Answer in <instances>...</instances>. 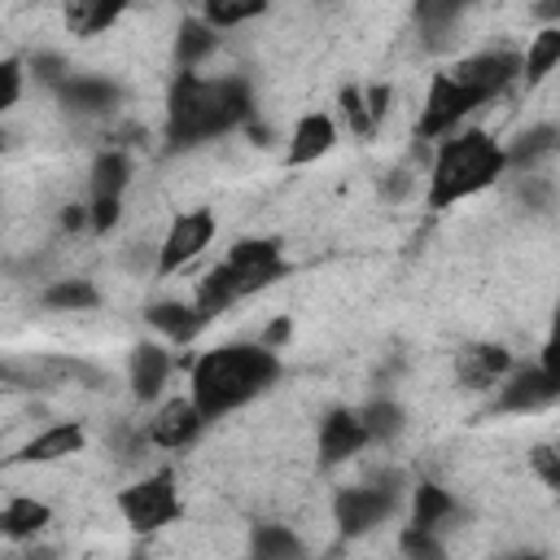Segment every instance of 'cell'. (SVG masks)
I'll return each instance as SVG.
<instances>
[{
    "instance_id": "cell-1",
    "label": "cell",
    "mask_w": 560,
    "mask_h": 560,
    "mask_svg": "<svg viewBox=\"0 0 560 560\" xmlns=\"http://www.w3.org/2000/svg\"><path fill=\"white\" fill-rule=\"evenodd\" d=\"M249 114L254 96L245 79H201L192 70H179L166 96V136L171 144L188 149L249 122Z\"/></svg>"
},
{
    "instance_id": "cell-2",
    "label": "cell",
    "mask_w": 560,
    "mask_h": 560,
    "mask_svg": "<svg viewBox=\"0 0 560 560\" xmlns=\"http://www.w3.org/2000/svg\"><path fill=\"white\" fill-rule=\"evenodd\" d=\"M280 376V359L267 346H219L192 363V402L206 420L249 402Z\"/></svg>"
},
{
    "instance_id": "cell-3",
    "label": "cell",
    "mask_w": 560,
    "mask_h": 560,
    "mask_svg": "<svg viewBox=\"0 0 560 560\" xmlns=\"http://www.w3.org/2000/svg\"><path fill=\"white\" fill-rule=\"evenodd\" d=\"M503 149L486 136V131H459L451 140H442L433 171H429V206L446 210L481 188H490L503 175Z\"/></svg>"
},
{
    "instance_id": "cell-4",
    "label": "cell",
    "mask_w": 560,
    "mask_h": 560,
    "mask_svg": "<svg viewBox=\"0 0 560 560\" xmlns=\"http://www.w3.org/2000/svg\"><path fill=\"white\" fill-rule=\"evenodd\" d=\"M118 512L127 516L131 529L140 534H153L162 525H171L179 516V494H175V477L171 472H153L136 486H127L118 494Z\"/></svg>"
},
{
    "instance_id": "cell-5",
    "label": "cell",
    "mask_w": 560,
    "mask_h": 560,
    "mask_svg": "<svg viewBox=\"0 0 560 560\" xmlns=\"http://www.w3.org/2000/svg\"><path fill=\"white\" fill-rule=\"evenodd\" d=\"M477 105H481V96H477L472 88L455 83L451 74H433L429 96H424V109H420V122H416V136L442 140V136H451L455 122H459L468 109H477Z\"/></svg>"
},
{
    "instance_id": "cell-6",
    "label": "cell",
    "mask_w": 560,
    "mask_h": 560,
    "mask_svg": "<svg viewBox=\"0 0 560 560\" xmlns=\"http://www.w3.org/2000/svg\"><path fill=\"white\" fill-rule=\"evenodd\" d=\"M232 280H236V293H258L267 289L271 280L284 276V258H280V241L276 236H245L232 245V254L223 258Z\"/></svg>"
},
{
    "instance_id": "cell-7",
    "label": "cell",
    "mask_w": 560,
    "mask_h": 560,
    "mask_svg": "<svg viewBox=\"0 0 560 560\" xmlns=\"http://www.w3.org/2000/svg\"><path fill=\"white\" fill-rule=\"evenodd\" d=\"M210 241H214V214H210V210H188V214H179V219L166 228V236H162L158 276H171L175 267L192 262Z\"/></svg>"
},
{
    "instance_id": "cell-8",
    "label": "cell",
    "mask_w": 560,
    "mask_h": 560,
    "mask_svg": "<svg viewBox=\"0 0 560 560\" xmlns=\"http://www.w3.org/2000/svg\"><path fill=\"white\" fill-rule=\"evenodd\" d=\"M394 508V490L389 486H350L332 499V516L341 525V534H363L376 521H385Z\"/></svg>"
},
{
    "instance_id": "cell-9",
    "label": "cell",
    "mask_w": 560,
    "mask_h": 560,
    "mask_svg": "<svg viewBox=\"0 0 560 560\" xmlns=\"http://www.w3.org/2000/svg\"><path fill=\"white\" fill-rule=\"evenodd\" d=\"M516 74H521V57L516 52H477V57H464L451 70V79L464 83V88H472L481 101H490L494 92H503Z\"/></svg>"
},
{
    "instance_id": "cell-10",
    "label": "cell",
    "mask_w": 560,
    "mask_h": 560,
    "mask_svg": "<svg viewBox=\"0 0 560 560\" xmlns=\"http://www.w3.org/2000/svg\"><path fill=\"white\" fill-rule=\"evenodd\" d=\"M560 394L556 385V372H551V350H547V363L542 368H521L503 394H499V411H538V407H551Z\"/></svg>"
},
{
    "instance_id": "cell-11",
    "label": "cell",
    "mask_w": 560,
    "mask_h": 560,
    "mask_svg": "<svg viewBox=\"0 0 560 560\" xmlns=\"http://www.w3.org/2000/svg\"><path fill=\"white\" fill-rule=\"evenodd\" d=\"M201 424H206V416L197 411L192 398H171L149 420V442L162 446V451H179V446H188L201 433Z\"/></svg>"
},
{
    "instance_id": "cell-12",
    "label": "cell",
    "mask_w": 560,
    "mask_h": 560,
    "mask_svg": "<svg viewBox=\"0 0 560 560\" xmlns=\"http://www.w3.org/2000/svg\"><path fill=\"white\" fill-rule=\"evenodd\" d=\"M363 442H368V433H363L359 411H350V407H332V411L319 420V459H324V464H341V459H350Z\"/></svg>"
},
{
    "instance_id": "cell-13",
    "label": "cell",
    "mask_w": 560,
    "mask_h": 560,
    "mask_svg": "<svg viewBox=\"0 0 560 560\" xmlns=\"http://www.w3.org/2000/svg\"><path fill=\"white\" fill-rule=\"evenodd\" d=\"M508 368H512V359L503 346H468L455 359V376L464 389H490Z\"/></svg>"
},
{
    "instance_id": "cell-14",
    "label": "cell",
    "mask_w": 560,
    "mask_h": 560,
    "mask_svg": "<svg viewBox=\"0 0 560 560\" xmlns=\"http://www.w3.org/2000/svg\"><path fill=\"white\" fill-rule=\"evenodd\" d=\"M127 376H131V394L140 398V402H149V398H158V389L166 385V376H171V350H162V346H136L131 350V363H127Z\"/></svg>"
},
{
    "instance_id": "cell-15",
    "label": "cell",
    "mask_w": 560,
    "mask_h": 560,
    "mask_svg": "<svg viewBox=\"0 0 560 560\" xmlns=\"http://www.w3.org/2000/svg\"><path fill=\"white\" fill-rule=\"evenodd\" d=\"M122 9H127V0H61V18H66L70 35H79V39H92L105 26H114L122 18Z\"/></svg>"
},
{
    "instance_id": "cell-16",
    "label": "cell",
    "mask_w": 560,
    "mask_h": 560,
    "mask_svg": "<svg viewBox=\"0 0 560 560\" xmlns=\"http://www.w3.org/2000/svg\"><path fill=\"white\" fill-rule=\"evenodd\" d=\"M79 451H83V429L79 424H52V429L35 433L18 451V459L22 464H52V459H66V455H79Z\"/></svg>"
},
{
    "instance_id": "cell-17",
    "label": "cell",
    "mask_w": 560,
    "mask_h": 560,
    "mask_svg": "<svg viewBox=\"0 0 560 560\" xmlns=\"http://www.w3.org/2000/svg\"><path fill=\"white\" fill-rule=\"evenodd\" d=\"M57 92H61V101H66L70 109H79V114H101V109L118 105V83L96 79V74H70L66 83H57Z\"/></svg>"
},
{
    "instance_id": "cell-18",
    "label": "cell",
    "mask_w": 560,
    "mask_h": 560,
    "mask_svg": "<svg viewBox=\"0 0 560 560\" xmlns=\"http://www.w3.org/2000/svg\"><path fill=\"white\" fill-rule=\"evenodd\" d=\"M332 144H337V127H332V118H328V114H306V118L293 127L289 162H293V166L315 162V158H324Z\"/></svg>"
},
{
    "instance_id": "cell-19",
    "label": "cell",
    "mask_w": 560,
    "mask_h": 560,
    "mask_svg": "<svg viewBox=\"0 0 560 560\" xmlns=\"http://www.w3.org/2000/svg\"><path fill=\"white\" fill-rule=\"evenodd\" d=\"M149 324H153L162 337H171L175 346L192 341V337L206 328V319L197 315V306H184V302H153V306H149Z\"/></svg>"
},
{
    "instance_id": "cell-20",
    "label": "cell",
    "mask_w": 560,
    "mask_h": 560,
    "mask_svg": "<svg viewBox=\"0 0 560 560\" xmlns=\"http://www.w3.org/2000/svg\"><path fill=\"white\" fill-rule=\"evenodd\" d=\"M241 293H236V280H232V271H228V262H219V267H210V276L197 284V315L210 324L214 315H223L232 302H236Z\"/></svg>"
},
{
    "instance_id": "cell-21",
    "label": "cell",
    "mask_w": 560,
    "mask_h": 560,
    "mask_svg": "<svg viewBox=\"0 0 560 560\" xmlns=\"http://www.w3.org/2000/svg\"><path fill=\"white\" fill-rule=\"evenodd\" d=\"M48 508L39 499H9L0 508V534L4 538H35L44 525H48Z\"/></svg>"
},
{
    "instance_id": "cell-22",
    "label": "cell",
    "mask_w": 560,
    "mask_h": 560,
    "mask_svg": "<svg viewBox=\"0 0 560 560\" xmlns=\"http://www.w3.org/2000/svg\"><path fill=\"white\" fill-rule=\"evenodd\" d=\"M210 52H214V26L201 22V18H188L179 26V35H175V61H179V70H192Z\"/></svg>"
},
{
    "instance_id": "cell-23",
    "label": "cell",
    "mask_w": 560,
    "mask_h": 560,
    "mask_svg": "<svg viewBox=\"0 0 560 560\" xmlns=\"http://www.w3.org/2000/svg\"><path fill=\"white\" fill-rule=\"evenodd\" d=\"M127 179H131V158L127 153L109 149L92 162V197H122Z\"/></svg>"
},
{
    "instance_id": "cell-24",
    "label": "cell",
    "mask_w": 560,
    "mask_h": 560,
    "mask_svg": "<svg viewBox=\"0 0 560 560\" xmlns=\"http://www.w3.org/2000/svg\"><path fill=\"white\" fill-rule=\"evenodd\" d=\"M560 61V26L551 22V26H542L538 35H534V44H529V52H525V61H521V70H525V79L529 83H538V79H547L551 74V66Z\"/></svg>"
},
{
    "instance_id": "cell-25",
    "label": "cell",
    "mask_w": 560,
    "mask_h": 560,
    "mask_svg": "<svg viewBox=\"0 0 560 560\" xmlns=\"http://www.w3.org/2000/svg\"><path fill=\"white\" fill-rule=\"evenodd\" d=\"M101 302L92 280H57L52 289H44V306L52 311H92Z\"/></svg>"
},
{
    "instance_id": "cell-26",
    "label": "cell",
    "mask_w": 560,
    "mask_h": 560,
    "mask_svg": "<svg viewBox=\"0 0 560 560\" xmlns=\"http://www.w3.org/2000/svg\"><path fill=\"white\" fill-rule=\"evenodd\" d=\"M359 420H363L368 442H385V438H398V433H402V407L389 402V398L368 402V407L359 411Z\"/></svg>"
},
{
    "instance_id": "cell-27",
    "label": "cell",
    "mask_w": 560,
    "mask_h": 560,
    "mask_svg": "<svg viewBox=\"0 0 560 560\" xmlns=\"http://www.w3.org/2000/svg\"><path fill=\"white\" fill-rule=\"evenodd\" d=\"M451 512H455V499H451L442 486L424 481V486L416 490V512H411V525H420V529H438V525H442Z\"/></svg>"
},
{
    "instance_id": "cell-28",
    "label": "cell",
    "mask_w": 560,
    "mask_h": 560,
    "mask_svg": "<svg viewBox=\"0 0 560 560\" xmlns=\"http://www.w3.org/2000/svg\"><path fill=\"white\" fill-rule=\"evenodd\" d=\"M556 149V127H534V131H525L512 149H503V162H512V166H534L538 158H547Z\"/></svg>"
},
{
    "instance_id": "cell-29",
    "label": "cell",
    "mask_w": 560,
    "mask_h": 560,
    "mask_svg": "<svg viewBox=\"0 0 560 560\" xmlns=\"http://www.w3.org/2000/svg\"><path fill=\"white\" fill-rule=\"evenodd\" d=\"M206 22L210 26H236L245 18H258L267 9V0H201Z\"/></svg>"
},
{
    "instance_id": "cell-30",
    "label": "cell",
    "mask_w": 560,
    "mask_h": 560,
    "mask_svg": "<svg viewBox=\"0 0 560 560\" xmlns=\"http://www.w3.org/2000/svg\"><path fill=\"white\" fill-rule=\"evenodd\" d=\"M39 389V359H0V394Z\"/></svg>"
},
{
    "instance_id": "cell-31",
    "label": "cell",
    "mask_w": 560,
    "mask_h": 560,
    "mask_svg": "<svg viewBox=\"0 0 560 560\" xmlns=\"http://www.w3.org/2000/svg\"><path fill=\"white\" fill-rule=\"evenodd\" d=\"M468 4H472V0H416V13H420V26L438 35V31H446Z\"/></svg>"
},
{
    "instance_id": "cell-32",
    "label": "cell",
    "mask_w": 560,
    "mask_h": 560,
    "mask_svg": "<svg viewBox=\"0 0 560 560\" xmlns=\"http://www.w3.org/2000/svg\"><path fill=\"white\" fill-rule=\"evenodd\" d=\"M341 114H346V122H350V131L354 136H372L376 131V118H372V109H368V96L359 92V88H341Z\"/></svg>"
},
{
    "instance_id": "cell-33",
    "label": "cell",
    "mask_w": 560,
    "mask_h": 560,
    "mask_svg": "<svg viewBox=\"0 0 560 560\" xmlns=\"http://www.w3.org/2000/svg\"><path fill=\"white\" fill-rule=\"evenodd\" d=\"M254 551H258V556H302V542H298L284 525H258Z\"/></svg>"
},
{
    "instance_id": "cell-34",
    "label": "cell",
    "mask_w": 560,
    "mask_h": 560,
    "mask_svg": "<svg viewBox=\"0 0 560 560\" xmlns=\"http://www.w3.org/2000/svg\"><path fill=\"white\" fill-rule=\"evenodd\" d=\"M18 96H22V61L4 57L0 61V114H9L18 105Z\"/></svg>"
},
{
    "instance_id": "cell-35",
    "label": "cell",
    "mask_w": 560,
    "mask_h": 560,
    "mask_svg": "<svg viewBox=\"0 0 560 560\" xmlns=\"http://www.w3.org/2000/svg\"><path fill=\"white\" fill-rule=\"evenodd\" d=\"M118 214H122V201H118V197H92L88 223H92L96 232H109V228L118 223Z\"/></svg>"
},
{
    "instance_id": "cell-36",
    "label": "cell",
    "mask_w": 560,
    "mask_h": 560,
    "mask_svg": "<svg viewBox=\"0 0 560 560\" xmlns=\"http://www.w3.org/2000/svg\"><path fill=\"white\" fill-rule=\"evenodd\" d=\"M529 464H534V472L547 481V486H560V464H556V446H547V442H538L534 451H529Z\"/></svg>"
},
{
    "instance_id": "cell-37",
    "label": "cell",
    "mask_w": 560,
    "mask_h": 560,
    "mask_svg": "<svg viewBox=\"0 0 560 560\" xmlns=\"http://www.w3.org/2000/svg\"><path fill=\"white\" fill-rule=\"evenodd\" d=\"M402 551H407V556H442V542H433V529L411 525V529L402 534Z\"/></svg>"
},
{
    "instance_id": "cell-38",
    "label": "cell",
    "mask_w": 560,
    "mask_h": 560,
    "mask_svg": "<svg viewBox=\"0 0 560 560\" xmlns=\"http://www.w3.org/2000/svg\"><path fill=\"white\" fill-rule=\"evenodd\" d=\"M35 74H39L44 83H66V79H70V74H66V61H61V57H48V52L35 57Z\"/></svg>"
},
{
    "instance_id": "cell-39",
    "label": "cell",
    "mask_w": 560,
    "mask_h": 560,
    "mask_svg": "<svg viewBox=\"0 0 560 560\" xmlns=\"http://www.w3.org/2000/svg\"><path fill=\"white\" fill-rule=\"evenodd\" d=\"M289 332H293V324L280 315L276 324H267V332H262V346H267V350H280V346L289 341Z\"/></svg>"
},
{
    "instance_id": "cell-40",
    "label": "cell",
    "mask_w": 560,
    "mask_h": 560,
    "mask_svg": "<svg viewBox=\"0 0 560 560\" xmlns=\"http://www.w3.org/2000/svg\"><path fill=\"white\" fill-rule=\"evenodd\" d=\"M363 96H368V109H372V118L381 122V118H385V109H389V88H385V83H376V88H368Z\"/></svg>"
},
{
    "instance_id": "cell-41",
    "label": "cell",
    "mask_w": 560,
    "mask_h": 560,
    "mask_svg": "<svg viewBox=\"0 0 560 560\" xmlns=\"http://www.w3.org/2000/svg\"><path fill=\"white\" fill-rule=\"evenodd\" d=\"M411 188V175L407 171H394V179H389V188H385V197H402Z\"/></svg>"
},
{
    "instance_id": "cell-42",
    "label": "cell",
    "mask_w": 560,
    "mask_h": 560,
    "mask_svg": "<svg viewBox=\"0 0 560 560\" xmlns=\"http://www.w3.org/2000/svg\"><path fill=\"white\" fill-rule=\"evenodd\" d=\"M83 219H88V214H83V210H79V206H70V210H66V214H61V223H66V228H70V232H74V228H83Z\"/></svg>"
},
{
    "instance_id": "cell-43",
    "label": "cell",
    "mask_w": 560,
    "mask_h": 560,
    "mask_svg": "<svg viewBox=\"0 0 560 560\" xmlns=\"http://www.w3.org/2000/svg\"><path fill=\"white\" fill-rule=\"evenodd\" d=\"M0 149H4V127H0Z\"/></svg>"
}]
</instances>
